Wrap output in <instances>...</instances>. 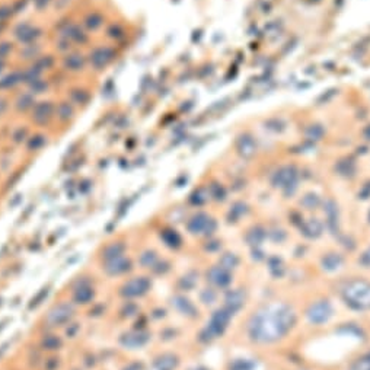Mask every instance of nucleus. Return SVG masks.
I'll list each match as a JSON object with an SVG mask.
<instances>
[{
	"label": "nucleus",
	"mask_w": 370,
	"mask_h": 370,
	"mask_svg": "<svg viewBox=\"0 0 370 370\" xmlns=\"http://www.w3.org/2000/svg\"><path fill=\"white\" fill-rule=\"evenodd\" d=\"M3 67H5V62H3V60H0V72L3 70Z\"/></svg>",
	"instance_id": "cd10ccee"
},
{
	"label": "nucleus",
	"mask_w": 370,
	"mask_h": 370,
	"mask_svg": "<svg viewBox=\"0 0 370 370\" xmlns=\"http://www.w3.org/2000/svg\"><path fill=\"white\" fill-rule=\"evenodd\" d=\"M74 114H76V107L69 100L62 101L55 105V120L60 124L70 123L74 118Z\"/></svg>",
	"instance_id": "6e6552de"
},
{
	"label": "nucleus",
	"mask_w": 370,
	"mask_h": 370,
	"mask_svg": "<svg viewBox=\"0 0 370 370\" xmlns=\"http://www.w3.org/2000/svg\"><path fill=\"white\" fill-rule=\"evenodd\" d=\"M12 43H9V41H2L0 43V60H6L8 59V55L12 53Z\"/></svg>",
	"instance_id": "4be33fe9"
},
{
	"label": "nucleus",
	"mask_w": 370,
	"mask_h": 370,
	"mask_svg": "<svg viewBox=\"0 0 370 370\" xmlns=\"http://www.w3.org/2000/svg\"><path fill=\"white\" fill-rule=\"evenodd\" d=\"M62 66L66 72L81 73L88 66V59H86V55L82 54L79 51H69L63 57Z\"/></svg>",
	"instance_id": "423d86ee"
},
{
	"label": "nucleus",
	"mask_w": 370,
	"mask_h": 370,
	"mask_svg": "<svg viewBox=\"0 0 370 370\" xmlns=\"http://www.w3.org/2000/svg\"><path fill=\"white\" fill-rule=\"evenodd\" d=\"M331 315H333V307L325 300L312 305V306L309 307V310H307V318L314 324H322V322L328 321Z\"/></svg>",
	"instance_id": "0eeeda50"
},
{
	"label": "nucleus",
	"mask_w": 370,
	"mask_h": 370,
	"mask_svg": "<svg viewBox=\"0 0 370 370\" xmlns=\"http://www.w3.org/2000/svg\"><path fill=\"white\" fill-rule=\"evenodd\" d=\"M107 36L111 40H120V38L124 36V28L118 25V24H114L107 29Z\"/></svg>",
	"instance_id": "6ab92c4d"
},
{
	"label": "nucleus",
	"mask_w": 370,
	"mask_h": 370,
	"mask_svg": "<svg viewBox=\"0 0 370 370\" xmlns=\"http://www.w3.org/2000/svg\"><path fill=\"white\" fill-rule=\"evenodd\" d=\"M32 66H35L40 72L44 73L45 70H50V69L54 66V59H53V55L50 54L40 55L35 62H32Z\"/></svg>",
	"instance_id": "2eb2a0df"
},
{
	"label": "nucleus",
	"mask_w": 370,
	"mask_h": 370,
	"mask_svg": "<svg viewBox=\"0 0 370 370\" xmlns=\"http://www.w3.org/2000/svg\"><path fill=\"white\" fill-rule=\"evenodd\" d=\"M347 305L354 309H370V283L364 280L348 281L341 290Z\"/></svg>",
	"instance_id": "f03ea898"
},
{
	"label": "nucleus",
	"mask_w": 370,
	"mask_h": 370,
	"mask_svg": "<svg viewBox=\"0 0 370 370\" xmlns=\"http://www.w3.org/2000/svg\"><path fill=\"white\" fill-rule=\"evenodd\" d=\"M295 314L287 305H271L258 310L249 322V335L260 343H271L287 334L295 324Z\"/></svg>",
	"instance_id": "f257e3e1"
},
{
	"label": "nucleus",
	"mask_w": 370,
	"mask_h": 370,
	"mask_svg": "<svg viewBox=\"0 0 370 370\" xmlns=\"http://www.w3.org/2000/svg\"><path fill=\"white\" fill-rule=\"evenodd\" d=\"M28 135V128L25 126H19L18 128H15V131H13V134H12V139L15 140V142H18V137H22V140L25 139Z\"/></svg>",
	"instance_id": "393cba45"
},
{
	"label": "nucleus",
	"mask_w": 370,
	"mask_h": 370,
	"mask_svg": "<svg viewBox=\"0 0 370 370\" xmlns=\"http://www.w3.org/2000/svg\"><path fill=\"white\" fill-rule=\"evenodd\" d=\"M206 225H207V220H206V217L200 216L199 219L196 217V219H194V223L190 226V229L191 230H194V232L197 233V232H200V230L203 229V226H206Z\"/></svg>",
	"instance_id": "b1692460"
},
{
	"label": "nucleus",
	"mask_w": 370,
	"mask_h": 370,
	"mask_svg": "<svg viewBox=\"0 0 370 370\" xmlns=\"http://www.w3.org/2000/svg\"><path fill=\"white\" fill-rule=\"evenodd\" d=\"M244 300H245L244 291H241V290L230 291V293L227 295V298H226V309H227L230 314H233V312L239 310V309L242 307Z\"/></svg>",
	"instance_id": "9b49d317"
},
{
	"label": "nucleus",
	"mask_w": 370,
	"mask_h": 370,
	"mask_svg": "<svg viewBox=\"0 0 370 370\" xmlns=\"http://www.w3.org/2000/svg\"><path fill=\"white\" fill-rule=\"evenodd\" d=\"M90 100V93L83 88H74L70 90V102L74 107H81V105H86Z\"/></svg>",
	"instance_id": "4468645a"
},
{
	"label": "nucleus",
	"mask_w": 370,
	"mask_h": 370,
	"mask_svg": "<svg viewBox=\"0 0 370 370\" xmlns=\"http://www.w3.org/2000/svg\"><path fill=\"white\" fill-rule=\"evenodd\" d=\"M252 369H254L252 361L238 360L233 363V366H232V369L230 370H252Z\"/></svg>",
	"instance_id": "5701e85b"
},
{
	"label": "nucleus",
	"mask_w": 370,
	"mask_h": 370,
	"mask_svg": "<svg viewBox=\"0 0 370 370\" xmlns=\"http://www.w3.org/2000/svg\"><path fill=\"white\" fill-rule=\"evenodd\" d=\"M360 262L363 265H366V267H370V248L366 251V252L361 255L360 258Z\"/></svg>",
	"instance_id": "bb28decb"
},
{
	"label": "nucleus",
	"mask_w": 370,
	"mask_h": 370,
	"mask_svg": "<svg viewBox=\"0 0 370 370\" xmlns=\"http://www.w3.org/2000/svg\"><path fill=\"white\" fill-rule=\"evenodd\" d=\"M48 89V82L44 81L43 77H40L38 81H35L34 83L29 85V92L34 93V95H38V93H44L45 90Z\"/></svg>",
	"instance_id": "a211bd4d"
},
{
	"label": "nucleus",
	"mask_w": 370,
	"mask_h": 370,
	"mask_svg": "<svg viewBox=\"0 0 370 370\" xmlns=\"http://www.w3.org/2000/svg\"><path fill=\"white\" fill-rule=\"evenodd\" d=\"M22 83V70H15L0 79V89L8 90L15 88L16 85Z\"/></svg>",
	"instance_id": "ddd939ff"
},
{
	"label": "nucleus",
	"mask_w": 370,
	"mask_h": 370,
	"mask_svg": "<svg viewBox=\"0 0 370 370\" xmlns=\"http://www.w3.org/2000/svg\"><path fill=\"white\" fill-rule=\"evenodd\" d=\"M305 232L309 236H318L321 233V225L318 222H315V225H314V222H312L309 227H305Z\"/></svg>",
	"instance_id": "a878e982"
},
{
	"label": "nucleus",
	"mask_w": 370,
	"mask_h": 370,
	"mask_svg": "<svg viewBox=\"0 0 370 370\" xmlns=\"http://www.w3.org/2000/svg\"><path fill=\"white\" fill-rule=\"evenodd\" d=\"M341 264H343V258H341L340 255H337V254H329V255H326L325 258L322 260L324 268L329 271L338 268Z\"/></svg>",
	"instance_id": "dca6fc26"
},
{
	"label": "nucleus",
	"mask_w": 370,
	"mask_h": 370,
	"mask_svg": "<svg viewBox=\"0 0 370 370\" xmlns=\"http://www.w3.org/2000/svg\"><path fill=\"white\" fill-rule=\"evenodd\" d=\"M208 277H210V280L213 281L215 284H217V286H227V284L230 283V280H232L229 271L225 270L223 267L213 268V270L210 271Z\"/></svg>",
	"instance_id": "f8f14e48"
},
{
	"label": "nucleus",
	"mask_w": 370,
	"mask_h": 370,
	"mask_svg": "<svg viewBox=\"0 0 370 370\" xmlns=\"http://www.w3.org/2000/svg\"><path fill=\"white\" fill-rule=\"evenodd\" d=\"M236 264H238V258L233 254H226L225 257L222 258V267L227 271L230 270V268H235Z\"/></svg>",
	"instance_id": "412c9836"
},
{
	"label": "nucleus",
	"mask_w": 370,
	"mask_h": 370,
	"mask_svg": "<svg viewBox=\"0 0 370 370\" xmlns=\"http://www.w3.org/2000/svg\"><path fill=\"white\" fill-rule=\"evenodd\" d=\"M88 64L95 72H102L117 59V51L111 45H96L86 55Z\"/></svg>",
	"instance_id": "7ed1b4c3"
},
{
	"label": "nucleus",
	"mask_w": 370,
	"mask_h": 370,
	"mask_svg": "<svg viewBox=\"0 0 370 370\" xmlns=\"http://www.w3.org/2000/svg\"><path fill=\"white\" fill-rule=\"evenodd\" d=\"M13 35H15V38L18 40L21 44H35L36 41L41 38V35H43V29L40 27H36V25H32V24L22 22V24H19L18 27L15 28Z\"/></svg>",
	"instance_id": "39448f33"
},
{
	"label": "nucleus",
	"mask_w": 370,
	"mask_h": 370,
	"mask_svg": "<svg viewBox=\"0 0 370 370\" xmlns=\"http://www.w3.org/2000/svg\"><path fill=\"white\" fill-rule=\"evenodd\" d=\"M350 370H370V354H366V356L360 357L359 360L353 364Z\"/></svg>",
	"instance_id": "aec40b11"
},
{
	"label": "nucleus",
	"mask_w": 370,
	"mask_h": 370,
	"mask_svg": "<svg viewBox=\"0 0 370 370\" xmlns=\"http://www.w3.org/2000/svg\"><path fill=\"white\" fill-rule=\"evenodd\" d=\"M45 143H47V135H44L43 133H36V134L31 135V137H29V142H28L29 147H31V149L34 147V150H40Z\"/></svg>",
	"instance_id": "f3484780"
},
{
	"label": "nucleus",
	"mask_w": 370,
	"mask_h": 370,
	"mask_svg": "<svg viewBox=\"0 0 370 370\" xmlns=\"http://www.w3.org/2000/svg\"><path fill=\"white\" fill-rule=\"evenodd\" d=\"M55 120V105L51 101H38L31 109V121L38 127H47Z\"/></svg>",
	"instance_id": "20e7f679"
},
{
	"label": "nucleus",
	"mask_w": 370,
	"mask_h": 370,
	"mask_svg": "<svg viewBox=\"0 0 370 370\" xmlns=\"http://www.w3.org/2000/svg\"><path fill=\"white\" fill-rule=\"evenodd\" d=\"M105 18L101 12H89L85 18H83V25L88 31H98L104 27Z\"/></svg>",
	"instance_id": "9d476101"
},
{
	"label": "nucleus",
	"mask_w": 370,
	"mask_h": 370,
	"mask_svg": "<svg viewBox=\"0 0 370 370\" xmlns=\"http://www.w3.org/2000/svg\"><path fill=\"white\" fill-rule=\"evenodd\" d=\"M35 104V95L31 92H25V93L19 95L18 100L15 101V108L18 112H28V111L31 112V109L34 108Z\"/></svg>",
	"instance_id": "1a4fd4ad"
}]
</instances>
